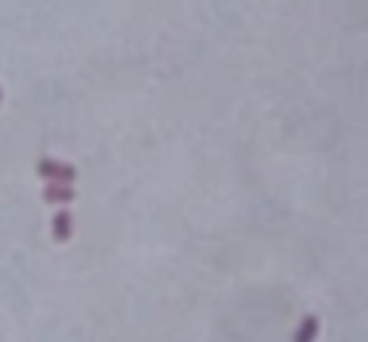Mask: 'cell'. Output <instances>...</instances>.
I'll use <instances>...</instances> for the list:
<instances>
[{
	"label": "cell",
	"instance_id": "obj_4",
	"mask_svg": "<svg viewBox=\"0 0 368 342\" xmlns=\"http://www.w3.org/2000/svg\"><path fill=\"white\" fill-rule=\"evenodd\" d=\"M317 333H320V320L313 314H307L297 326V333H294V342H317Z\"/></svg>",
	"mask_w": 368,
	"mask_h": 342
},
{
	"label": "cell",
	"instance_id": "obj_1",
	"mask_svg": "<svg viewBox=\"0 0 368 342\" xmlns=\"http://www.w3.org/2000/svg\"><path fill=\"white\" fill-rule=\"evenodd\" d=\"M36 175L42 181H58V185H75V165H65V162H58V158H42L36 165Z\"/></svg>",
	"mask_w": 368,
	"mask_h": 342
},
{
	"label": "cell",
	"instance_id": "obj_5",
	"mask_svg": "<svg viewBox=\"0 0 368 342\" xmlns=\"http://www.w3.org/2000/svg\"><path fill=\"white\" fill-rule=\"evenodd\" d=\"M0 101H3V91H0Z\"/></svg>",
	"mask_w": 368,
	"mask_h": 342
},
{
	"label": "cell",
	"instance_id": "obj_3",
	"mask_svg": "<svg viewBox=\"0 0 368 342\" xmlns=\"http://www.w3.org/2000/svg\"><path fill=\"white\" fill-rule=\"evenodd\" d=\"M71 226H75L71 213H68V210H58L55 220H52V236H55V242H68V239H71Z\"/></svg>",
	"mask_w": 368,
	"mask_h": 342
},
{
	"label": "cell",
	"instance_id": "obj_2",
	"mask_svg": "<svg viewBox=\"0 0 368 342\" xmlns=\"http://www.w3.org/2000/svg\"><path fill=\"white\" fill-rule=\"evenodd\" d=\"M42 200H46V204H71V200H75V187H71V185H58V181H46Z\"/></svg>",
	"mask_w": 368,
	"mask_h": 342
}]
</instances>
